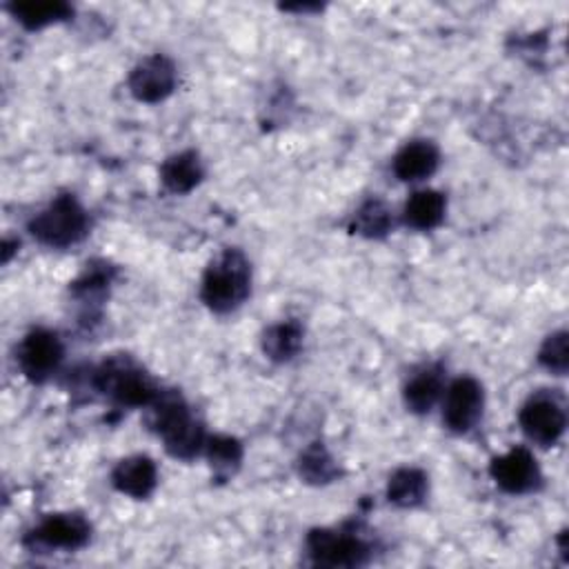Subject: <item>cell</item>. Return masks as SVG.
Returning <instances> with one entry per match:
<instances>
[{
  "label": "cell",
  "instance_id": "obj_13",
  "mask_svg": "<svg viewBox=\"0 0 569 569\" xmlns=\"http://www.w3.org/2000/svg\"><path fill=\"white\" fill-rule=\"evenodd\" d=\"M440 162V151L431 140H411L393 156V173L405 182L429 178Z\"/></svg>",
  "mask_w": 569,
  "mask_h": 569
},
{
  "label": "cell",
  "instance_id": "obj_15",
  "mask_svg": "<svg viewBox=\"0 0 569 569\" xmlns=\"http://www.w3.org/2000/svg\"><path fill=\"white\" fill-rule=\"evenodd\" d=\"M305 329L298 320H282L262 331L260 345L269 360L289 362L302 349Z\"/></svg>",
  "mask_w": 569,
  "mask_h": 569
},
{
  "label": "cell",
  "instance_id": "obj_14",
  "mask_svg": "<svg viewBox=\"0 0 569 569\" xmlns=\"http://www.w3.org/2000/svg\"><path fill=\"white\" fill-rule=\"evenodd\" d=\"M204 176V167L200 156L193 149L169 156L160 167V180L171 193H189Z\"/></svg>",
  "mask_w": 569,
  "mask_h": 569
},
{
  "label": "cell",
  "instance_id": "obj_11",
  "mask_svg": "<svg viewBox=\"0 0 569 569\" xmlns=\"http://www.w3.org/2000/svg\"><path fill=\"white\" fill-rule=\"evenodd\" d=\"M29 538L47 549L76 551L91 538V525L82 513H51L47 516Z\"/></svg>",
  "mask_w": 569,
  "mask_h": 569
},
{
  "label": "cell",
  "instance_id": "obj_21",
  "mask_svg": "<svg viewBox=\"0 0 569 569\" xmlns=\"http://www.w3.org/2000/svg\"><path fill=\"white\" fill-rule=\"evenodd\" d=\"M300 478L309 485H327L340 476V469L322 442L309 445L298 460Z\"/></svg>",
  "mask_w": 569,
  "mask_h": 569
},
{
  "label": "cell",
  "instance_id": "obj_12",
  "mask_svg": "<svg viewBox=\"0 0 569 569\" xmlns=\"http://www.w3.org/2000/svg\"><path fill=\"white\" fill-rule=\"evenodd\" d=\"M111 485L136 500H142L153 493L158 485V469L149 456H129L122 458L111 471Z\"/></svg>",
  "mask_w": 569,
  "mask_h": 569
},
{
  "label": "cell",
  "instance_id": "obj_6",
  "mask_svg": "<svg viewBox=\"0 0 569 569\" xmlns=\"http://www.w3.org/2000/svg\"><path fill=\"white\" fill-rule=\"evenodd\" d=\"M62 356H64V347H62V340L58 338V333L38 327V329H31L20 340L16 360H18L22 376L27 380L40 385L58 371Z\"/></svg>",
  "mask_w": 569,
  "mask_h": 569
},
{
  "label": "cell",
  "instance_id": "obj_1",
  "mask_svg": "<svg viewBox=\"0 0 569 569\" xmlns=\"http://www.w3.org/2000/svg\"><path fill=\"white\" fill-rule=\"evenodd\" d=\"M149 409V427L162 438L169 456L191 460L204 449V429L191 416L189 405L178 391H160Z\"/></svg>",
  "mask_w": 569,
  "mask_h": 569
},
{
  "label": "cell",
  "instance_id": "obj_19",
  "mask_svg": "<svg viewBox=\"0 0 569 569\" xmlns=\"http://www.w3.org/2000/svg\"><path fill=\"white\" fill-rule=\"evenodd\" d=\"M204 456L218 480L231 478L242 462V445L238 438L227 433H216L204 440Z\"/></svg>",
  "mask_w": 569,
  "mask_h": 569
},
{
  "label": "cell",
  "instance_id": "obj_9",
  "mask_svg": "<svg viewBox=\"0 0 569 569\" xmlns=\"http://www.w3.org/2000/svg\"><path fill=\"white\" fill-rule=\"evenodd\" d=\"M496 485L507 493H529L540 487V467L527 447H513L489 465Z\"/></svg>",
  "mask_w": 569,
  "mask_h": 569
},
{
  "label": "cell",
  "instance_id": "obj_4",
  "mask_svg": "<svg viewBox=\"0 0 569 569\" xmlns=\"http://www.w3.org/2000/svg\"><path fill=\"white\" fill-rule=\"evenodd\" d=\"M29 231L47 247H71L87 236L89 216L71 193H62L29 220Z\"/></svg>",
  "mask_w": 569,
  "mask_h": 569
},
{
  "label": "cell",
  "instance_id": "obj_7",
  "mask_svg": "<svg viewBox=\"0 0 569 569\" xmlns=\"http://www.w3.org/2000/svg\"><path fill=\"white\" fill-rule=\"evenodd\" d=\"M518 422L529 440L549 447L558 442L565 433L567 416L556 398H551L549 393H536L520 407Z\"/></svg>",
  "mask_w": 569,
  "mask_h": 569
},
{
  "label": "cell",
  "instance_id": "obj_5",
  "mask_svg": "<svg viewBox=\"0 0 569 569\" xmlns=\"http://www.w3.org/2000/svg\"><path fill=\"white\" fill-rule=\"evenodd\" d=\"M307 553L320 567H360L369 560V545L353 531L311 529L307 533Z\"/></svg>",
  "mask_w": 569,
  "mask_h": 569
},
{
  "label": "cell",
  "instance_id": "obj_20",
  "mask_svg": "<svg viewBox=\"0 0 569 569\" xmlns=\"http://www.w3.org/2000/svg\"><path fill=\"white\" fill-rule=\"evenodd\" d=\"M11 16L24 27V29H42L51 22L67 20L73 9L62 2V0H51V2H13L7 7Z\"/></svg>",
  "mask_w": 569,
  "mask_h": 569
},
{
  "label": "cell",
  "instance_id": "obj_17",
  "mask_svg": "<svg viewBox=\"0 0 569 569\" xmlns=\"http://www.w3.org/2000/svg\"><path fill=\"white\" fill-rule=\"evenodd\" d=\"M427 491H429L427 473L418 467H400L389 476V482H387L389 502L402 509L418 507L427 498Z\"/></svg>",
  "mask_w": 569,
  "mask_h": 569
},
{
  "label": "cell",
  "instance_id": "obj_18",
  "mask_svg": "<svg viewBox=\"0 0 569 569\" xmlns=\"http://www.w3.org/2000/svg\"><path fill=\"white\" fill-rule=\"evenodd\" d=\"M440 393H442V369L436 365L411 376L405 385L402 398L409 411L427 413L438 402Z\"/></svg>",
  "mask_w": 569,
  "mask_h": 569
},
{
  "label": "cell",
  "instance_id": "obj_10",
  "mask_svg": "<svg viewBox=\"0 0 569 569\" xmlns=\"http://www.w3.org/2000/svg\"><path fill=\"white\" fill-rule=\"evenodd\" d=\"M176 89V67L167 56L142 58L129 73V91L140 102H160Z\"/></svg>",
  "mask_w": 569,
  "mask_h": 569
},
{
  "label": "cell",
  "instance_id": "obj_2",
  "mask_svg": "<svg viewBox=\"0 0 569 569\" xmlns=\"http://www.w3.org/2000/svg\"><path fill=\"white\" fill-rule=\"evenodd\" d=\"M251 291V267L240 249L220 251L204 269L200 298L216 313L238 309Z\"/></svg>",
  "mask_w": 569,
  "mask_h": 569
},
{
  "label": "cell",
  "instance_id": "obj_16",
  "mask_svg": "<svg viewBox=\"0 0 569 569\" xmlns=\"http://www.w3.org/2000/svg\"><path fill=\"white\" fill-rule=\"evenodd\" d=\"M447 209V200L436 189H420L409 196L402 209V218L411 229L427 231L442 222Z\"/></svg>",
  "mask_w": 569,
  "mask_h": 569
},
{
  "label": "cell",
  "instance_id": "obj_23",
  "mask_svg": "<svg viewBox=\"0 0 569 569\" xmlns=\"http://www.w3.org/2000/svg\"><path fill=\"white\" fill-rule=\"evenodd\" d=\"M391 224H393V218L389 207L382 200L371 198L356 211L349 229L351 233H358L365 238H382L385 233H389Z\"/></svg>",
  "mask_w": 569,
  "mask_h": 569
},
{
  "label": "cell",
  "instance_id": "obj_22",
  "mask_svg": "<svg viewBox=\"0 0 569 569\" xmlns=\"http://www.w3.org/2000/svg\"><path fill=\"white\" fill-rule=\"evenodd\" d=\"M111 280H113V269L107 262H91L78 276V280L71 282V293L82 305H93L104 298Z\"/></svg>",
  "mask_w": 569,
  "mask_h": 569
},
{
  "label": "cell",
  "instance_id": "obj_25",
  "mask_svg": "<svg viewBox=\"0 0 569 569\" xmlns=\"http://www.w3.org/2000/svg\"><path fill=\"white\" fill-rule=\"evenodd\" d=\"M282 9H284V11H302V13H305V11H318V9H322V7H320V4H284Z\"/></svg>",
  "mask_w": 569,
  "mask_h": 569
},
{
  "label": "cell",
  "instance_id": "obj_24",
  "mask_svg": "<svg viewBox=\"0 0 569 569\" xmlns=\"http://www.w3.org/2000/svg\"><path fill=\"white\" fill-rule=\"evenodd\" d=\"M538 360L547 371H551L556 376H565L569 369V336H567V331H556V333L547 336L538 351Z\"/></svg>",
  "mask_w": 569,
  "mask_h": 569
},
{
  "label": "cell",
  "instance_id": "obj_3",
  "mask_svg": "<svg viewBox=\"0 0 569 569\" xmlns=\"http://www.w3.org/2000/svg\"><path fill=\"white\" fill-rule=\"evenodd\" d=\"M93 387L122 407H149L160 389L129 356H111L93 369Z\"/></svg>",
  "mask_w": 569,
  "mask_h": 569
},
{
  "label": "cell",
  "instance_id": "obj_8",
  "mask_svg": "<svg viewBox=\"0 0 569 569\" xmlns=\"http://www.w3.org/2000/svg\"><path fill=\"white\" fill-rule=\"evenodd\" d=\"M485 391L476 378H456L442 402V420L453 433H467L482 416Z\"/></svg>",
  "mask_w": 569,
  "mask_h": 569
}]
</instances>
